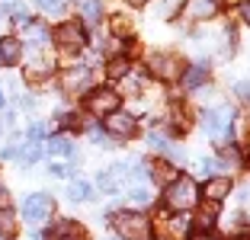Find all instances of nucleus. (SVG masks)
Wrapping results in <instances>:
<instances>
[{
  "label": "nucleus",
  "instance_id": "1",
  "mask_svg": "<svg viewBox=\"0 0 250 240\" xmlns=\"http://www.w3.org/2000/svg\"><path fill=\"white\" fill-rule=\"evenodd\" d=\"M109 221L122 240H151V221L141 211H112Z\"/></svg>",
  "mask_w": 250,
  "mask_h": 240
},
{
  "label": "nucleus",
  "instance_id": "8",
  "mask_svg": "<svg viewBox=\"0 0 250 240\" xmlns=\"http://www.w3.org/2000/svg\"><path fill=\"white\" fill-rule=\"evenodd\" d=\"M106 128L112 131V135H122V138H132L135 131H138V119L132 116V112H109L106 116Z\"/></svg>",
  "mask_w": 250,
  "mask_h": 240
},
{
  "label": "nucleus",
  "instance_id": "37",
  "mask_svg": "<svg viewBox=\"0 0 250 240\" xmlns=\"http://www.w3.org/2000/svg\"><path fill=\"white\" fill-rule=\"evenodd\" d=\"M125 3H128V7H145L147 0H125Z\"/></svg>",
  "mask_w": 250,
  "mask_h": 240
},
{
  "label": "nucleus",
  "instance_id": "32",
  "mask_svg": "<svg viewBox=\"0 0 250 240\" xmlns=\"http://www.w3.org/2000/svg\"><path fill=\"white\" fill-rule=\"evenodd\" d=\"M93 144H100V147H109V144H112V141H109V138H106L103 131H93Z\"/></svg>",
  "mask_w": 250,
  "mask_h": 240
},
{
  "label": "nucleus",
  "instance_id": "4",
  "mask_svg": "<svg viewBox=\"0 0 250 240\" xmlns=\"http://www.w3.org/2000/svg\"><path fill=\"white\" fill-rule=\"evenodd\" d=\"M52 215V196H45V192H32V196H26V202H22V218L32 221V224H39V221H45Z\"/></svg>",
  "mask_w": 250,
  "mask_h": 240
},
{
  "label": "nucleus",
  "instance_id": "23",
  "mask_svg": "<svg viewBox=\"0 0 250 240\" xmlns=\"http://www.w3.org/2000/svg\"><path fill=\"white\" fill-rule=\"evenodd\" d=\"M16 154H20L22 163H36L39 160V144H29V147H22V151H16Z\"/></svg>",
  "mask_w": 250,
  "mask_h": 240
},
{
  "label": "nucleus",
  "instance_id": "2",
  "mask_svg": "<svg viewBox=\"0 0 250 240\" xmlns=\"http://www.w3.org/2000/svg\"><path fill=\"white\" fill-rule=\"evenodd\" d=\"M199 122H202V128H206L221 147L231 144V122H234V112H231L228 106H218V109H206L202 116H199Z\"/></svg>",
  "mask_w": 250,
  "mask_h": 240
},
{
  "label": "nucleus",
  "instance_id": "33",
  "mask_svg": "<svg viewBox=\"0 0 250 240\" xmlns=\"http://www.w3.org/2000/svg\"><path fill=\"white\" fill-rule=\"evenodd\" d=\"M52 173L55 176H71V167H64V163H52Z\"/></svg>",
  "mask_w": 250,
  "mask_h": 240
},
{
  "label": "nucleus",
  "instance_id": "5",
  "mask_svg": "<svg viewBox=\"0 0 250 240\" xmlns=\"http://www.w3.org/2000/svg\"><path fill=\"white\" fill-rule=\"evenodd\" d=\"M147 71L161 80H173L180 74V61L170 51H154V55H147Z\"/></svg>",
  "mask_w": 250,
  "mask_h": 240
},
{
  "label": "nucleus",
  "instance_id": "28",
  "mask_svg": "<svg viewBox=\"0 0 250 240\" xmlns=\"http://www.w3.org/2000/svg\"><path fill=\"white\" fill-rule=\"evenodd\" d=\"M215 170H218V163H215L212 157H202V160H199V173H202V176H212Z\"/></svg>",
  "mask_w": 250,
  "mask_h": 240
},
{
  "label": "nucleus",
  "instance_id": "6",
  "mask_svg": "<svg viewBox=\"0 0 250 240\" xmlns=\"http://www.w3.org/2000/svg\"><path fill=\"white\" fill-rule=\"evenodd\" d=\"M87 109L93 112V116H109V112L119 109V93L116 90H106V87L93 90V93L87 96Z\"/></svg>",
  "mask_w": 250,
  "mask_h": 240
},
{
  "label": "nucleus",
  "instance_id": "11",
  "mask_svg": "<svg viewBox=\"0 0 250 240\" xmlns=\"http://www.w3.org/2000/svg\"><path fill=\"white\" fill-rule=\"evenodd\" d=\"M186 13H189L192 20H212V16L218 13V0H189V3H186Z\"/></svg>",
  "mask_w": 250,
  "mask_h": 240
},
{
  "label": "nucleus",
  "instance_id": "13",
  "mask_svg": "<svg viewBox=\"0 0 250 240\" xmlns=\"http://www.w3.org/2000/svg\"><path fill=\"white\" fill-rule=\"evenodd\" d=\"M52 240H87V231L81 224H74V221H61L52 231Z\"/></svg>",
  "mask_w": 250,
  "mask_h": 240
},
{
  "label": "nucleus",
  "instance_id": "36",
  "mask_svg": "<svg viewBox=\"0 0 250 240\" xmlns=\"http://www.w3.org/2000/svg\"><path fill=\"white\" fill-rule=\"evenodd\" d=\"M241 16H244V22H250V0H247V3H241Z\"/></svg>",
  "mask_w": 250,
  "mask_h": 240
},
{
  "label": "nucleus",
  "instance_id": "7",
  "mask_svg": "<svg viewBox=\"0 0 250 240\" xmlns=\"http://www.w3.org/2000/svg\"><path fill=\"white\" fill-rule=\"evenodd\" d=\"M55 39L64 51H81L83 48V29L77 22H61L58 29H55Z\"/></svg>",
  "mask_w": 250,
  "mask_h": 240
},
{
  "label": "nucleus",
  "instance_id": "38",
  "mask_svg": "<svg viewBox=\"0 0 250 240\" xmlns=\"http://www.w3.org/2000/svg\"><path fill=\"white\" fill-rule=\"evenodd\" d=\"M0 109H3V93H0Z\"/></svg>",
  "mask_w": 250,
  "mask_h": 240
},
{
  "label": "nucleus",
  "instance_id": "14",
  "mask_svg": "<svg viewBox=\"0 0 250 240\" xmlns=\"http://www.w3.org/2000/svg\"><path fill=\"white\" fill-rule=\"evenodd\" d=\"M67 199H71V202H87V199H93V186H90L87 180H74L71 186H67Z\"/></svg>",
  "mask_w": 250,
  "mask_h": 240
},
{
  "label": "nucleus",
  "instance_id": "30",
  "mask_svg": "<svg viewBox=\"0 0 250 240\" xmlns=\"http://www.w3.org/2000/svg\"><path fill=\"white\" fill-rule=\"evenodd\" d=\"M45 131H48V128H45L42 122H36V125H32V128H29V138H32V144H36L39 138H45Z\"/></svg>",
  "mask_w": 250,
  "mask_h": 240
},
{
  "label": "nucleus",
  "instance_id": "18",
  "mask_svg": "<svg viewBox=\"0 0 250 240\" xmlns=\"http://www.w3.org/2000/svg\"><path fill=\"white\" fill-rule=\"evenodd\" d=\"M13 234H16V215L10 208H0V237L13 240Z\"/></svg>",
  "mask_w": 250,
  "mask_h": 240
},
{
  "label": "nucleus",
  "instance_id": "27",
  "mask_svg": "<svg viewBox=\"0 0 250 240\" xmlns=\"http://www.w3.org/2000/svg\"><path fill=\"white\" fill-rule=\"evenodd\" d=\"M234 93H237V100H241V102H247V106H250V80H241V83L234 87Z\"/></svg>",
  "mask_w": 250,
  "mask_h": 240
},
{
  "label": "nucleus",
  "instance_id": "25",
  "mask_svg": "<svg viewBox=\"0 0 250 240\" xmlns=\"http://www.w3.org/2000/svg\"><path fill=\"white\" fill-rule=\"evenodd\" d=\"M109 74H112V77H125V74H128V61H125V58H116L109 64Z\"/></svg>",
  "mask_w": 250,
  "mask_h": 240
},
{
  "label": "nucleus",
  "instance_id": "24",
  "mask_svg": "<svg viewBox=\"0 0 250 240\" xmlns=\"http://www.w3.org/2000/svg\"><path fill=\"white\" fill-rule=\"evenodd\" d=\"M128 199H132L135 205H151V199H154V196H151L147 189H132V192H128Z\"/></svg>",
  "mask_w": 250,
  "mask_h": 240
},
{
  "label": "nucleus",
  "instance_id": "34",
  "mask_svg": "<svg viewBox=\"0 0 250 240\" xmlns=\"http://www.w3.org/2000/svg\"><path fill=\"white\" fill-rule=\"evenodd\" d=\"M39 7H45V10H58L61 7V0H36Z\"/></svg>",
  "mask_w": 250,
  "mask_h": 240
},
{
  "label": "nucleus",
  "instance_id": "16",
  "mask_svg": "<svg viewBox=\"0 0 250 240\" xmlns=\"http://www.w3.org/2000/svg\"><path fill=\"white\" fill-rule=\"evenodd\" d=\"M81 13H83V22L96 26V22L103 20V3H100V0H83V3H81Z\"/></svg>",
  "mask_w": 250,
  "mask_h": 240
},
{
  "label": "nucleus",
  "instance_id": "19",
  "mask_svg": "<svg viewBox=\"0 0 250 240\" xmlns=\"http://www.w3.org/2000/svg\"><path fill=\"white\" fill-rule=\"evenodd\" d=\"M48 154H55V157H64V154H74V141L71 138H64V135H58V138H52L48 141Z\"/></svg>",
  "mask_w": 250,
  "mask_h": 240
},
{
  "label": "nucleus",
  "instance_id": "3",
  "mask_svg": "<svg viewBox=\"0 0 250 240\" xmlns=\"http://www.w3.org/2000/svg\"><path fill=\"white\" fill-rule=\"evenodd\" d=\"M199 202V189L192 176H177V180L167 186V205L177 211H189Z\"/></svg>",
  "mask_w": 250,
  "mask_h": 240
},
{
  "label": "nucleus",
  "instance_id": "10",
  "mask_svg": "<svg viewBox=\"0 0 250 240\" xmlns=\"http://www.w3.org/2000/svg\"><path fill=\"white\" fill-rule=\"evenodd\" d=\"M202 192H206L208 202H221V199L231 192V182L225 180V176H208V180H206V189H202Z\"/></svg>",
  "mask_w": 250,
  "mask_h": 240
},
{
  "label": "nucleus",
  "instance_id": "12",
  "mask_svg": "<svg viewBox=\"0 0 250 240\" xmlns=\"http://www.w3.org/2000/svg\"><path fill=\"white\" fill-rule=\"evenodd\" d=\"M20 55H22L20 39H13V36L0 39V64H16V61H20Z\"/></svg>",
  "mask_w": 250,
  "mask_h": 240
},
{
  "label": "nucleus",
  "instance_id": "22",
  "mask_svg": "<svg viewBox=\"0 0 250 240\" xmlns=\"http://www.w3.org/2000/svg\"><path fill=\"white\" fill-rule=\"evenodd\" d=\"M29 42H32V45H45V42H48V29L36 22V26L29 29Z\"/></svg>",
  "mask_w": 250,
  "mask_h": 240
},
{
  "label": "nucleus",
  "instance_id": "29",
  "mask_svg": "<svg viewBox=\"0 0 250 240\" xmlns=\"http://www.w3.org/2000/svg\"><path fill=\"white\" fill-rule=\"evenodd\" d=\"M177 7H180V0H161V3H157V13L170 16V10H177Z\"/></svg>",
  "mask_w": 250,
  "mask_h": 240
},
{
  "label": "nucleus",
  "instance_id": "21",
  "mask_svg": "<svg viewBox=\"0 0 250 240\" xmlns=\"http://www.w3.org/2000/svg\"><path fill=\"white\" fill-rule=\"evenodd\" d=\"M215 211H218V202H208L206 208H202V215H199V227H202V231H208V227H212Z\"/></svg>",
  "mask_w": 250,
  "mask_h": 240
},
{
  "label": "nucleus",
  "instance_id": "35",
  "mask_svg": "<svg viewBox=\"0 0 250 240\" xmlns=\"http://www.w3.org/2000/svg\"><path fill=\"white\" fill-rule=\"evenodd\" d=\"M189 240H215V237H212V234H208V231H196V234H192Z\"/></svg>",
  "mask_w": 250,
  "mask_h": 240
},
{
  "label": "nucleus",
  "instance_id": "15",
  "mask_svg": "<svg viewBox=\"0 0 250 240\" xmlns=\"http://www.w3.org/2000/svg\"><path fill=\"white\" fill-rule=\"evenodd\" d=\"M64 87L67 90H87L90 87V71L87 67H77V71H71L64 77Z\"/></svg>",
  "mask_w": 250,
  "mask_h": 240
},
{
  "label": "nucleus",
  "instance_id": "31",
  "mask_svg": "<svg viewBox=\"0 0 250 240\" xmlns=\"http://www.w3.org/2000/svg\"><path fill=\"white\" fill-rule=\"evenodd\" d=\"M13 20H16V22H22V26H29V22H32V20H29V13H26V7H16V10H13Z\"/></svg>",
  "mask_w": 250,
  "mask_h": 240
},
{
  "label": "nucleus",
  "instance_id": "26",
  "mask_svg": "<svg viewBox=\"0 0 250 240\" xmlns=\"http://www.w3.org/2000/svg\"><path fill=\"white\" fill-rule=\"evenodd\" d=\"M147 144L154 147V151H164V154L170 151V141L164 138V135H151V138H147Z\"/></svg>",
  "mask_w": 250,
  "mask_h": 240
},
{
  "label": "nucleus",
  "instance_id": "20",
  "mask_svg": "<svg viewBox=\"0 0 250 240\" xmlns=\"http://www.w3.org/2000/svg\"><path fill=\"white\" fill-rule=\"evenodd\" d=\"M96 189H103V192H116V189H119V180H116V173H112V170L100 173V176H96Z\"/></svg>",
  "mask_w": 250,
  "mask_h": 240
},
{
  "label": "nucleus",
  "instance_id": "39",
  "mask_svg": "<svg viewBox=\"0 0 250 240\" xmlns=\"http://www.w3.org/2000/svg\"><path fill=\"white\" fill-rule=\"evenodd\" d=\"M164 240H170V237H164Z\"/></svg>",
  "mask_w": 250,
  "mask_h": 240
},
{
  "label": "nucleus",
  "instance_id": "9",
  "mask_svg": "<svg viewBox=\"0 0 250 240\" xmlns=\"http://www.w3.org/2000/svg\"><path fill=\"white\" fill-rule=\"evenodd\" d=\"M147 173H151V180L157 182V186H164V189H167L170 182L177 180V167H170L167 160H154V163H147Z\"/></svg>",
  "mask_w": 250,
  "mask_h": 240
},
{
  "label": "nucleus",
  "instance_id": "17",
  "mask_svg": "<svg viewBox=\"0 0 250 240\" xmlns=\"http://www.w3.org/2000/svg\"><path fill=\"white\" fill-rule=\"evenodd\" d=\"M206 77H208V64H206V61H199V64H192L189 71H186L183 80H186V87H189V90H196Z\"/></svg>",
  "mask_w": 250,
  "mask_h": 240
}]
</instances>
